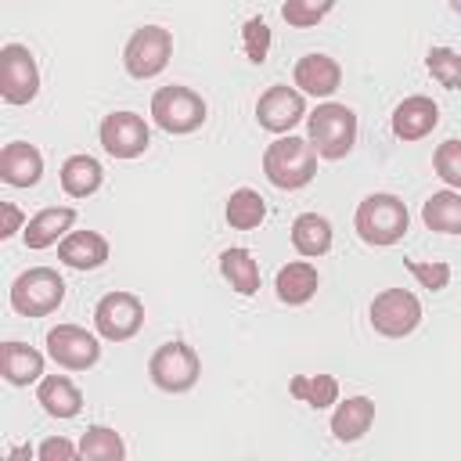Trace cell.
I'll list each match as a JSON object with an SVG mask.
<instances>
[{"label":"cell","instance_id":"cell-1","mask_svg":"<svg viewBox=\"0 0 461 461\" xmlns=\"http://www.w3.org/2000/svg\"><path fill=\"white\" fill-rule=\"evenodd\" d=\"M317 148L310 144V137H295V133H281L274 144H267L263 151V173L274 187L281 191H299L317 176Z\"/></svg>","mask_w":461,"mask_h":461},{"label":"cell","instance_id":"cell-2","mask_svg":"<svg viewBox=\"0 0 461 461\" xmlns=\"http://www.w3.org/2000/svg\"><path fill=\"white\" fill-rule=\"evenodd\" d=\"M306 137L321 158H346L357 144V112L339 101H324L306 115Z\"/></svg>","mask_w":461,"mask_h":461},{"label":"cell","instance_id":"cell-3","mask_svg":"<svg viewBox=\"0 0 461 461\" xmlns=\"http://www.w3.org/2000/svg\"><path fill=\"white\" fill-rule=\"evenodd\" d=\"M407 223H411L407 205H403L396 194H385V191L367 194V198L357 205V212H353V227H357V234H360V241L378 245V249L396 245V241L407 234Z\"/></svg>","mask_w":461,"mask_h":461},{"label":"cell","instance_id":"cell-4","mask_svg":"<svg viewBox=\"0 0 461 461\" xmlns=\"http://www.w3.org/2000/svg\"><path fill=\"white\" fill-rule=\"evenodd\" d=\"M7 299L11 310L22 317H47L65 303V281L54 267H29L25 274L14 277Z\"/></svg>","mask_w":461,"mask_h":461},{"label":"cell","instance_id":"cell-5","mask_svg":"<svg viewBox=\"0 0 461 461\" xmlns=\"http://www.w3.org/2000/svg\"><path fill=\"white\" fill-rule=\"evenodd\" d=\"M173 58V32L162 25H140L122 47V68L133 79H155Z\"/></svg>","mask_w":461,"mask_h":461},{"label":"cell","instance_id":"cell-6","mask_svg":"<svg viewBox=\"0 0 461 461\" xmlns=\"http://www.w3.org/2000/svg\"><path fill=\"white\" fill-rule=\"evenodd\" d=\"M205 115L209 108L202 94H194L191 86H162L151 97V119L166 133H194L205 122Z\"/></svg>","mask_w":461,"mask_h":461},{"label":"cell","instance_id":"cell-7","mask_svg":"<svg viewBox=\"0 0 461 461\" xmlns=\"http://www.w3.org/2000/svg\"><path fill=\"white\" fill-rule=\"evenodd\" d=\"M148 375H151L155 389H162V393H187V389H194V382L202 375V360L180 339L162 342L148 360Z\"/></svg>","mask_w":461,"mask_h":461},{"label":"cell","instance_id":"cell-8","mask_svg":"<svg viewBox=\"0 0 461 461\" xmlns=\"http://www.w3.org/2000/svg\"><path fill=\"white\" fill-rule=\"evenodd\" d=\"M144 324V303L133 292H108L94 306V331L104 342H130Z\"/></svg>","mask_w":461,"mask_h":461},{"label":"cell","instance_id":"cell-9","mask_svg":"<svg viewBox=\"0 0 461 461\" xmlns=\"http://www.w3.org/2000/svg\"><path fill=\"white\" fill-rule=\"evenodd\" d=\"M421 324V303L407 288H385L371 299V328L385 339H403Z\"/></svg>","mask_w":461,"mask_h":461},{"label":"cell","instance_id":"cell-10","mask_svg":"<svg viewBox=\"0 0 461 461\" xmlns=\"http://www.w3.org/2000/svg\"><path fill=\"white\" fill-rule=\"evenodd\" d=\"M40 94V68L29 47L4 43L0 47V97L7 104H29Z\"/></svg>","mask_w":461,"mask_h":461},{"label":"cell","instance_id":"cell-11","mask_svg":"<svg viewBox=\"0 0 461 461\" xmlns=\"http://www.w3.org/2000/svg\"><path fill=\"white\" fill-rule=\"evenodd\" d=\"M47 353L65 371H86L101 360V339L79 324H58L47 331Z\"/></svg>","mask_w":461,"mask_h":461},{"label":"cell","instance_id":"cell-12","mask_svg":"<svg viewBox=\"0 0 461 461\" xmlns=\"http://www.w3.org/2000/svg\"><path fill=\"white\" fill-rule=\"evenodd\" d=\"M97 137L112 158H137L151 144V130H148L144 115H137V112H108L101 119Z\"/></svg>","mask_w":461,"mask_h":461},{"label":"cell","instance_id":"cell-13","mask_svg":"<svg viewBox=\"0 0 461 461\" xmlns=\"http://www.w3.org/2000/svg\"><path fill=\"white\" fill-rule=\"evenodd\" d=\"M256 119H259L263 130H270V133H277V137H281V133H292V126L306 119V101H303L299 90H292V86H285V83H274V86H267V90L259 94V101H256Z\"/></svg>","mask_w":461,"mask_h":461},{"label":"cell","instance_id":"cell-14","mask_svg":"<svg viewBox=\"0 0 461 461\" xmlns=\"http://www.w3.org/2000/svg\"><path fill=\"white\" fill-rule=\"evenodd\" d=\"M295 86L310 97H331L342 86V68L331 54H303L292 72Z\"/></svg>","mask_w":461,"mask_h":461},{"label":"cell","instance_id":"cell-15","mask_svg":"<svg viewBox=\"0 0 461 461\" xmlns=\"http://www.w3.org/2000/svg\"><path fill=\"white\" fill-rule=\"evenodd\" d=\"M439 122V108L432 97L425 94H414V97H403L396 108H393V133L400 140H421L436 130Z\"/></svg>","mask_w":461,"mask_h":461},{"label":"cell","instance_id":"cell-16","mask_svg":"<svg viewBox=\"0 0 461 461\" xmlns=\"http://www.w3.org/2000/svg\"><path fill=\"white\" fill-rule=\"evenodd\" d=\"M58 259L72 270H97L108 263V238L97 230H68L58 241Z\"/></svg>","mask_w":461,"mask_h":461},{"label":"cell","instance_id":"cell-17","mask_svg":"<svg viewBox=\"0 0 461 461\" xmlns=\"http://www.w3.org/2000/svg\"><path fill=\"white\" fill-rule=\"evenodd\" d=\"M72 223H76V209H72V205H50V209H40V212L25 223L22 241H25V249H32V252L50 249V245H58V241L72 230Z\"/></svg>","mask_w":461,"mask_h":461},{"label":"cell","instance_id":"cell-18","mask_svg":"<svg viewBox=\"0 0 461 461\" xmlns=\"http://www.w3.org/2000/svg\"><path fill=\"white\" fill-rule=\"evenodd\" d=\"M40 176H43V155L32 144H25V140L4 144V151H0V180L4 184L32 187V184H40Z\"/></svg>","mask_w":461,"mask_h":461},{"label":"cell","instance_id":"cell-19","mask_svg":"<svg viewBox=\"0 0 461 461\" xmlns=\"http://www.w3.org/2000/svg\"><path fill=\"white\" fill-rule=\"evenodd\" d=\"M375 425V400L371 396H346L331 414V436L339 443H357Z\"/></svg>","mask_w":461,"mask_h":461},{"label":"cell","instance_id":"cell-20","mask_svg":"<svg viewBox=\"0 0 461 461\" xmlns=\"http://www.w3.org/2000/svg\"><path fill=\"white\" fill-rule=\"evenodd\" d=\"M36 403L50 414V418H76L83 411V393L72 385V378L65 375H43L36 385Z\"/></svg>","mask_w":461,"mask_h":461},{"label":"cell","instance_id":"cell-21","mask_svg":"<svg viewBox=\"0 0 461 461\" xmlns=\"http://www.w3.org/2000/svg\"><path fill=\"white\" fill-rule=\"evenodd\" d=\"M317 285H321L317 267L306 263V259L285 263V267L277 270V277H274V292H277V299L288 303V306H303V303H310L313 292H317Z\"/></svg>","mask_w":461,"mask_h":461},{"label":"cell","instance_id":"cell-22","mask_svg":"<svg viewBox=\"0 0 461 461\" xmlns=\"http://www.w3.org/2000/svg\"><path fill=\"white\" fill-rule=\"evenodd\" d=\"M0 375L11 385H29L43 378V353H36L25 342H4L0 346Z\"/></svg>","mask_w":461,"mask_h":461},{"label":"cell","instance_id":"cell-23","mask_svg":"<svg viewBox=\"0 0 461 461\" xmlns=\"http://www.w3.org/2000/svg\"><path fill=\"white\" fill-rule=\"evenodd\" d=\"M104 180V169L94 155H68L61 162V191L68 198H90Z\"/></svg>","mask_w":461,"mask_h":461},{"label":"cell","instance_id":"cell-24","mask_svg":"<svg viewBox=\"0 0 461 461\" xmlns=\"http://www.w3.org/2000/svg\"><path fill=\"white\" fill-rule=\"evenodd\" d=\"M292 245L306 259L324 256L331 249V223H328V216H321V212H299L292 220Z\"/></svg>","mask_w":461,"mask_h":461},{"label":"cell","instance_id":"cell-25","mask_svg":"<svg viewBox=\"0 0 461 461\" xmlns=\"http://www.w3.org/2000/svg\"><path fill=\"white\" fill-rule=\"evenodd\" d=\"M421 220L436 234H461V191L447 187V191L429 194L421 205Z\"/></svg>","mask_w":461,"mask_h":461},{"label":"cell","instance_id":"cell-26","mask_svg":"<svg viewBox=\"0 0 461 461\" xmlns=\"http://www.w3.org/2000/svg\"><path fill=\"white\" fill-rule=\"evenodd\" d=\"M220 274L238 295H256L259 292V263L252 259L249 249H223L220 252Z\"/></svg>","mask_w":461,"mask_h":461},{"label":"cell","instance_id":"cell-27","mask_svg":"<svg viewBox=\"0 0 461 461\" xmlns=\"http://www.w3.org/2000/svg\"><path fill=\"white\" fill-rule=\"evenodd\" d=\"M288 393H292L299 403L313 407V411H324V407L339 403V382H335L331 375H295V378L288 382Z\"/></svg>","mask_w":461,"mask_h":461},{"label":"cell","instance_id":"cell-28","mask_svg":"<svg viewBox=\"0 0 461 461\" xmlns=\"http://www.w3.org/2000/svg\"><path fill=\"white\" fill-rule=\"evenodd\" d=\"M223 212H227V223H230L234 230H252V227L263 223V216H267V202H263L259 191H252V187H238V191H230Z\"/></svg>","mask_w":461,"mask_h":461},{"label":"cell","instance_id":"cell-29","mask_svg":"<svg viewBox=\"0 0 461 461\" xmlns=\"http://www.w3.org/2000/svg\"><path fill=\"white\" fill-rule=\"evenodd\" d=\"M79 457H90V461H122L126 457V443L115 429L108 425H90L79 439Z\"/></svg>","mask_w":461,"mask_h":461},{"label":"cell","instance_id":"cell-30","mask_svg":"<svg viewBox=\"0 0 461 461\" xmlns=\"http://www.w3.org/2000/svg\"><path fill=\"white\" fill-rule=\"evenodd\" d=\"M425 68H429V76H432L439 86L461 90V54H457L454 47H432V50L425 54Z\"/></svg>","mask_w":461,"mask_h":461},{"label":"cell","instance_id":"cell-31","mask_svg":"<svg viewBox=\"0 0 461 461\" xmlns=\"http://www.w3.org/2000/svg\"><path fill=\"white\" fill-rule=\"evenodd\" d=\"M335 4H339V0H285V4H281V18H285L292 29H310V25L324 22Z\"/></svg>","mask_w":461,"mask_h":461},{"label":"cell","instance_id":"cell-32","mask_svg":"<svg viewBox=\"0 0 461 461\" xmlns=\"http://www.w3.org/2000/svg\"><path fill=\"white\" fill-rule=\"evenodd\" d=\"M432 166H436V176L447 184V187H461V140L450 137L436 148L432 155Z\"/></svg>","mask_w":461,"mask_h":461},{"label":"cell","instance_id":"cell-33","mask_svg":"<svg viewBox=\"0 0 461 461\" xmlns=\"http://www.w3.org/2000/svg\"><path fill=\"white\" fill-rule=\"evenodd\" d=\"M403 267L414 274V281L421 285V288H429V292H443L447 285H450V263H439V259H432V263H425V259H403Z\"/></svg>","mask_w":461,"mask_h":461},{"label":"cell","instance_id":"cell-34","mask_svg":"<svg viewBox=\"0 0 461 461\" xmlns=\"http://www.w3.org/2000/svg\"><path fill=\"white\" fill-rule=\"evenodd\" d=\"M241 43H245V54L252 65H263L267 61V50H270V29L263 18H249L241 25Z\"/></svg>","mask_w":461,"mask_h":461},{"label":"cell","instance_id":"cell-35","mask_svg":"<svg viewBox=\"0 0 461 461\" xmlns=\"http://www.w3.org/2000/svg\"><path fill=\"white\" fill-rule=\"evenodd\" d=\"M36 454H40V461H72V457H79V447L68 443L65 436H50L36 447Z\"/></svg>","mask_w":461,"mask_h":461},{"label":"cell","instance_id":"cell-36","mask_svg":"<svg viewBox=\"0 0 461 461\" xmlns=\"http://www.w3.org/2000/svg\"><path fill=\"white\" fill-rule=\"evenodd\" d=\"M0 216H4V227H0V238H14L18 230H25V216H22V209L14 205V202H0Z\"/></svg>","mask_w":461,"mask_h":461},{"label":"cell","instance_id":"cell-37","mask_svg":"<svg viewBox=\"0 0 461 461\" xmlns=\"http://www.w3.org/2000/svg\"><path fill=\"white\" fill-rule=\"evenodd\" d=\"M32 454V447H14V450H7V457H29Z\"/></svg>","mask_w":461,"mask_h":461},{"label":"cell","instance_id":"cell-38","mask_svg":"<svg viewBox=\"0 0 461 461\" xmlns=\"http://www.w3.org/2000/svg\"><path fill=\"white\" fill-rule=\"evenodd\" d=\"M454 7H457V11H461V0H454Z\"/></svg>","mask_w":461,"mask_h":461}]
</instances>
